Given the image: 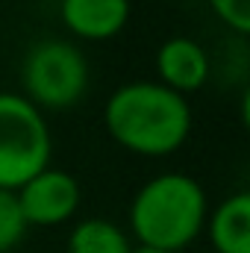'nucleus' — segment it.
Returning a JSON list of instances; mask_svg holds the SVG:
<instances>
[{
	"label": "nucleus",
	"instance_id": "1",
	"mask_svg": "<svg viewBox=\"0 0 250 253\" xmlns=\"http://www.w3.org/2000/svg\"><path fill=\"white\" fill-rule=\"evenodd\" d=\"M103 121L109 135L126 150L138 156H168L183 147L191 132V109L183 94L162 83L135 80L109 97Z\"/></svg>",
	"mask_w": 250,
	"mask_h": 253
},
{
	"label": "nucleus",
	"instance_id": "2",
	"mask_svg": "<svg viewBox=\"0 0 250 253\" xmlns=\"http://www.w3.org/2000/svg\"><path fill=\"white\" fill-rule=\"evenodd\" d=\"M206 221V191L188 174H159L135 191L129 203V227L138 248L180 253Z\"/></svg>",
	"mask_w": 250,
	"mask_h": 253
},
{
	"label": "nucleus",
	"instance_id": "3",
	"mask_svg": "<svg viewBox=\"0 0 250 253\" xmlns=\"http://www.w3.org/2000/svg\"><path fill=\"white\" fill-rule=\"evenodd\" d=\"M50 162V129L24 94L0 91V189L18 191Z\"/></svg>",
	"mask_w": 250,
	"mask_h": 253
},
{
	"label": "nucleus",
	"instance_id": "4",
	"mask_svg": "<svg viewBox=\"0 0 250 253\" xmlns=\"http://www.w3.org/2000/svg\"><path fill=\"white\" fill-rule=\"evenodd\" d=\"M24 85L36 109H68L85 94L88 65L71 42L47 39L27 53Z\"/></svg>",
	"mask_w": 250,
	"mask_h": 253
},
{
	"label": "nucleus",
	"instance_id": "5",
	"mask_svg": "<svg viewBox=\"0 0 250 253\" xmlns=\"http://www.w3.org/2000/svg\"><path fill=\"white\" fill-rule=\"evenodd\" d=\"M27 227H56L80 206V183L59 168H44L15 191Z\"/></svg>",
	"mask_w": 250,
	"mask_h": 253
},
{
	"label": "nucleus",
	"instance_id": "6",
	"mask_svg": "<svg viewBox=\"0 0 250 253\" xmlns=\"http://www.w3.org/2000/svg\"><path fill=\"white\" fill-rule=\"evenodd\" d=\"M156 71H159V83L165 88H171L177 94L197 91L209 80V56L194 39L177 36L159 47Z\"/></svg>",
	"mask_w": 250,
	"mask_h": 253
},
{
	"label": "nucleus",
	"instance_id": "7",
	"mask_svg": "<svg viewBox=\"0 0 250 253\" xmlns=\"http://www.w3.org/2000/svg\"><path fill=\"white\" fill-rule=\"evenodd\" d=\"M62 24L85 42L118 36L129 21V0H62Z\"/></svg>",
	"mask_w": 250,
	"mask_h": 253
},
{
	"label": "nucleus",
	"instance_id": "8",
	"mask_svg": "<svg viewBox=\"0 0 250 253\" xmlns=\"http://www.w3.org/2000/svg\"><path fill=\"white\" fill-rule=\"evenodd\" d=\"M209 239L215 253H250V194L227 197L209 218Z\"/></svg>",
	"mask_w": 250,
	"mask_h": 253
},
{
	"label": "nucleus",
	"instance_id": "9",
	"mask_svg": "<svg viewBox=\"0 0 250 253\" xmlns=\"http://www.w3.org/2000/svg\"><path fill=\"white\" fill-rule=\"evenodd\" d=\"M126 233L106 218H85L68 236V253H129Z\"/></svg>",
	"mask_w": 250,
	"mask_h": 253
},
{
	"label": "nucleus",
	"instance_id": "10",
	"mask_svg": "<svg viewBox=\"0 0 250 253\" xmlns=\"http://www.w3.org/2000/svg\"><path fill=\"white\" fill-rule=\"evenodd\" d=\"M24 233H27V221L21 215L15 191L0 189V253H9L12 248H18Z\"/></svg>",
	"mask_w": 250,
	"mask_h": 253
},
{
	"label": "nucleus",
	"instance_id": "11",
	"mask_svg": "<svg viewBox=\"0 0 250 253\" xmlns=\"http://www.w3.org/2000/svg\"><path fill=\"white\" fill-rule=\"evenodd\" d=\"M212 12L236 33H250V0H209Z\"/></svg>",
	"mask_w": 250,
	"mask_h": 253
},
{
	"label": "nucleus",
	"instance_id": "12",
	"mask_svg": "<svg viewBox=\"0 0 250 253\" xmlns=\"http://www.w3.org/2000/svg\"><path fill=\"white\" fill-rule=\"evenodd\" d=\"M129 253H162V251H147V248H132Z\"/></svg>",
	"mask_w": 250,
	"mask_h": 253
}]
</instances>
